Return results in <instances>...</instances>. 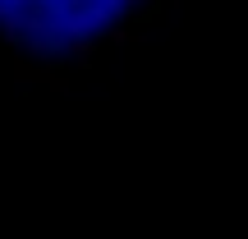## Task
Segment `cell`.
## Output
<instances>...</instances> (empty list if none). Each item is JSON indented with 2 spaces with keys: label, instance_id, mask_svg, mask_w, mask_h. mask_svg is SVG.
<instances>
[{
  "label": "cell",
  "instance_id": "1",
  "mask_svg": "<svg viewBox=\"0 0 248 239\" xmlns=\"http://www.w3.org/2000/svg\"><path fill=\"white\" fill-rule=\"evenodd\" d=\"M9 74H14V83H18V88H46V83H51V74H55V64L32 60V55L14 51V60H9Z\"/></svg>",
  "mask_w": 248,
  "mask_h": 239
},
{
  "label": "cell",
  "instance_id": "2",
  "mask_svg": "<svg viewBox=\"0 0 248 239\" xmlns=\"http://www.w3.org/2000/svg\"><path fill=\"white\" fill-rule=\"evenodd\" d=\"M101 37H106L110 46H129V42H142V32H133V28L124 23V18H120V23H106V32H101Z\"/></svg>",
  "mask_w": 248,
  "mask_h": 239
},
{
  "label": "cell",
  "instance_id": "3",
  "mask_svg": "<svg viewBox=\"0 0 248 239\" xmlns=\"http://www.w3.org/2000/svg\"><path fill=\"white\" fill-rule=\"evenodd\" d=\"M92 51H97V42H64V46H60V55H64L69 64H88Z\"/></svg>",
  "mask_w": 248,
  "mask_h": 239
},
{
  "label": "cell",
  "instance_id": "4",
  "mask_svg": "<svg viewBox=\"0 0 248 239\" xmlns=\"http://www.w3.org/2000/svg\"><path fill=\"white\" fill-rule=\"evenodd\" d=\"M46 92H55V97H69V92H74L69 74H60V64H55V74H51V83H46Z\"/></svg>",
  "mask_w": 248,
  "mask_h": 239
}]
</instances>
